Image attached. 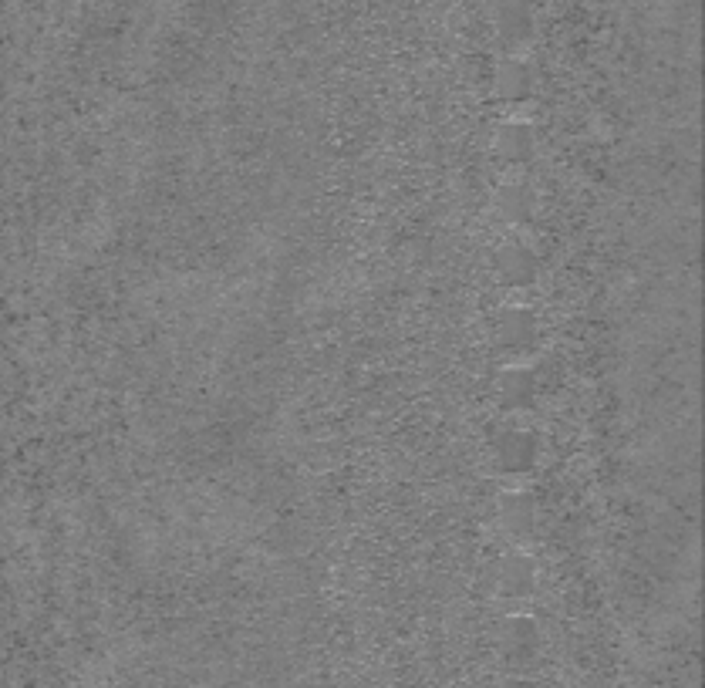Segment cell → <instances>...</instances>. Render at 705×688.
Listing matches in <instances>:
<instances>
[{
	"mask_svg": "<svg viewBox=\"0 0 705 688\" xmlns=\"http://www.w3.org/2000/svg\"><path fill=\"white\" fill-rule=\"evenodd\" d=\"M500 186H527V166L523 162H506L500 172Z\"/></svg>",
	"mask_w": 705,
	"mask_h": 688,
	"instance_id": "4fadbf2b",
	"label": "cell"
},
{
	"mask_svg": "<svg viewBox=\"0 0 705 688\" xmlns=\"http://www.w3.org/2000/svg\"><path fill=\"white\" fill-rule=\"evenodd\" d=\"M496 274H500L503 284L523 287L537 277V257L523 243H506V247L496 250Z\"/></svg>",
	"mask_w": 705,
	"mask_h": 688,
	"instance_id": "7a4b0ae2",
	"label": "cell"
},
{
	"mask_svg": "<svg viewBox=\"0 0 705 688\" xmlns=\"http://www.w3.org/2000/svg\"><path fill=\"white\" fill-rule=\"evenodd\" d=\"M510 122L513 125H530L533 122H540V108L537 105H530L527 98H523V102H510Z\"/></svg>",
	"mask_w": 705,
	"mask_h": 688,
	"instance_id": "7c38bea8",
	"label": "cell"
},
{
	"mask_svg": "<svg viewBox=\"0 0 705 688\" xmlns=\"http://www.w3.org/2000/svg\"><path fill=\"white\" fill-rule=\"evenodd\" d=\"M537 321H533L530 311H520V307H513V311H506L500 318V328H496V344L506 351H523V348H533L537 344Z\"/></svg>",
	"mask_w": 705,
	"mask_h": 688,
	"instance_id": "3957f363",
	"label": "cell"
},
{
	"mask_svg": "<svg viewBox=\"0 0 705 688\" xmlns=\"http://www.w3.org/2000/svg\"><path fill=\"white\" fill-rule=\"evenodd\" d=\"M537 456V442H533L527 432H503L500 442H496V459L506 473H520L527 469Z\"/></svg>",
	"mask_w": 705,
	"mask_h": 688,
	"instance_id": "5b68a950",
	"label": "cell"
},
{
	"mask_svg": "<svg viewBox=\"0 0 705 688\" xmlns=\"http://www.w3.org/2000/svg\"><path fill=\"white\" fill-rule=\"evenodd\" d=\"M533 375L527 368H503L496 378V395L503 405H527L533 398Z\"/></svg>",
	"mask_w": 705,
	"mask_h": 688,
	"instance_id": "52a82bcc",
	"label": "cell"
},
{
	"mask_svg": "<svg viewBox=\"0 0 705 688\" xmlns=\"http://www.w3.org/2000/svg\"><path fill=\"white\" fill-rule=\"evenodd\" d=\"M530 149H533V135L527 125H513V122H506L496 129L493 135V152L500 156L503 162H523L530 156Z\"/></svg>",
	"mask_w": 705,
	"mask_h": 688,
	"instance_id": "8992f818",
	"label": "cell"
},
{
	"mask_svg": "<svg viewBox=\"0 0 705 688\" xmlns=\"http://www.w3.org/2000/svg\"><path fill=\"white\" fill-rule=\"evenodd\" d=\"M533 641H537V628H533V621H527V618L506 621V628H503V645L510 648V651L530 648Z\"/></svg>",
	"mask_w": 705,
	"mask_h": 688,
	"instance_id": "8fae6325",
	"label": "cell"
},
{
	"mask_svg": "<svg viewBox=\"0 0 705 688\" xmlns=\"http://www.w3.org/2000/svg\"><path fill=\"white\" fill-rule=\"evenodd\" d=\"M500 523L513 533V537H527V533L533 530V506L527 496H503Z\"/></svg>",
	"mask_w": 705,
	"mask_h": 688,
	"instance_id": "9c48e42d",
	"label": "cell"
},
{
	"mask_svg": "<svg viewBox=\"0 0 705 688\" xmlns=\"http://www.w3.org/2000/svg\"><path fill=\"white\" fill-rule=\"evenodd\" d=\"M530 88H533V75L523 61H503V65L496 68V75H493L496 98H503V102H523V98L530 95Z\"/></svg>",
	"mask_w": 705,
	"mask_h": 688,
	"instance_id": "277c9868",
	"label": "cell"
},
{
	"mask_svg": "<svg viewBox=\"0 0 705 688\" xmlns=\"http://www.w3.org/2000/svg\"><path fill=\"white\" fill-rule=\"evenodd\" d=\"M533 577H537V570L527 557H506L500 564V587L506 594H527L533 587Z\"/></svg>",
	"mask_w": 705,
	"mask_h": 688,
	"instance_id": "30bf717a",
	"label": "cell"
},
{
	"mask_svg": "<svg viewBox=\"0 0 705 688\" xmlns=\"http://www.w3.org/2000/svg\"><path fill=\"white\" fill-rule=\"evenodd\" d=\"M493 203L506 223H523L533 213V196L527 186H500Z\"/></svg>",
	"mask_w": 705,
	"mask_h": 688,
	"instance_id": "ba28073f",
	"label": "cell"
},
{
	"mask_svg": "<svg viewBox=\"0 0 705 688\" xmlns=\"http://www.w3.org/2000/svg\"><path fill=\"white\" fill-rule=\"evenodd\" d=\"M493 27L503 44H523L533 34V11L527 0H500L493 14Z\"/></svg>",
	"mask_w": 705,
	"mask_h": 688,
	"instance_id": "6da1fadb",
	"label": "cell"
}]
</instances>
